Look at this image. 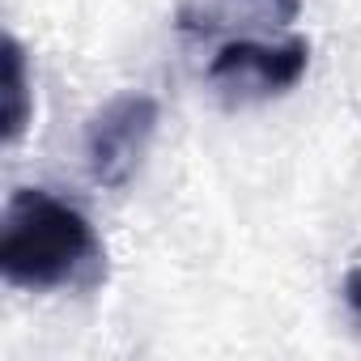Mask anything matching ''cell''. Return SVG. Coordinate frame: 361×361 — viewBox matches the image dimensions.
<instances>
[{"label": "cell", "instance_id": "obj_5", "mask_svg": "<svg viewBox=\"0 0 361 361\" xmlns=\"http://www.w3.org/2000/svg\"><path fill=\"white\" fill-rule=\"evenodd\" d=\"M243 9L247 18H255L259 26H285L298 18V0H226V9Z\"/></svg>", "mask_w": 361, "mask_h": 361}, {"label": "cell", "instance_id": "obj_6", "mask_svg": "<svg viewBox=\"0 0 361 361\" xmlns=\"http://www.w3.org/2000/svg\"><path fill=\"white\" fill-rule=\"evenodd\" d=\"M344 302H348V310L361 319V264L344 276Z\"/></svg>", "mask_w": 361, "mask_h": 361}, {"label": "cell", "instance_id": "obj_3", "mask_svg": "<svg viewBox=\"0 0 361 361\" xmlns=\"http://www.w3.org/2000/svg\"><path fill=\"white\" fill-rule=\"evenodd\" d=\"M310 64V43L306 39H285V43H255V39H238L226 43L213 64H209V81L234 94H251V98H268V94H285L302 81Z\"/></svg>", "mask_w": 361, "mask_h": 361}, {"label": "cell", "instance_id": "obj_4", "mask_svg": "<svg viewBox=\"0 0 361 361\" xmlns=\"http://www.w3.org/2000/svg\"><path fill=\"white\" fill-rule=\"evenodd\" d=\"M30 81H26V51L9 35L5 39V145H18V136L30 123Z\"/></svg>", "mask_w": 361, "mask_h": 361}, {"label": "cell", "instance_id": "obj_1", "mask_svg": "<svg viewBox=\"0 0 361 361\" xmlns=\"http://www.w3.org/2000/svg\"><path fill=\"white\" fill-rule=\"evenodd\" d=\"M0 276L18 289H90L102 276L94 226L43 188H22L0 213Z\"/></svg>", "mask_w": 361, "mask_h": 361}, {"label": "cell", "instance_id": "obj_2", "mask_svg": "<svg viewBox=\"0 0 361 361\" xmlns=\"http://www.w3.org/2000/svg\"><path fill=\"white\" fill-rule=\"evenodd\" d=\"M157 98L153 94H119L111 98L85 128V161L94 183L123 188L136 174L153 132H157Z\"/></svg>", "mask_w": 361, "mask_h": 361}]
</instances>
